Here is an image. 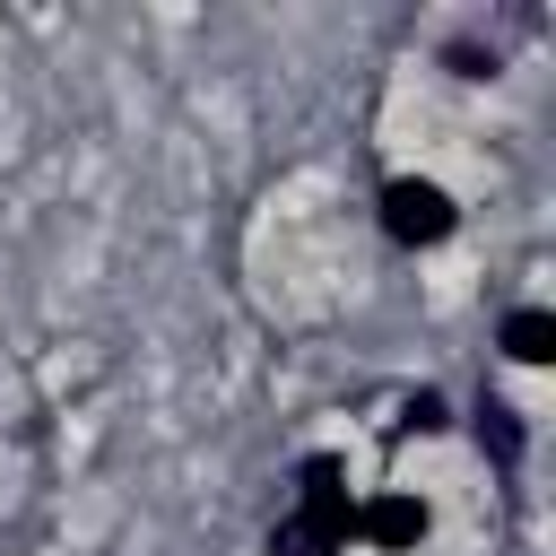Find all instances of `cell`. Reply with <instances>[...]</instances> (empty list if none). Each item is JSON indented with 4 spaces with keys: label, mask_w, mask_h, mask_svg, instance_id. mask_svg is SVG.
Returning a JSON list of instances; mask_svg holds the SVG:
<instances>
[{
    "label": "cell",
    "mask_w": 556,
    "mask_h": 556,
    "mask_svg": "<svg viewBox=\"0 0 556 556\" xmlns=\"http://www.w3.org/2000/svg\"><path fill=\"white\" fill-rule=\"evenodd\" d=\"M443 61H452V78H495V52H478V43H443Z\"/></svg>",
    "instance_id": "cell-7"
},
{
    "label": "cell",
    "mask_w": 556,
    "mask_h": 556,
    "mask_svg": "<svg viewBox=\"0 0 556 556\" xmlns=\"http://www.w3.org/2000/svg\"><path fill=\"white\" fill-rule=\"evenodd\" d=\"M348 539H356L348 460L339 452H304L295 460V513L269 530V556H348Z\"/></svg>",
    "instance_id": "cell-1"
},
{
    "label": "cell",
    "mask_w": 556,
    "mask_h": 556,
    "mask_svg": "<svg viewBox=\"0 0 556 556\" xmlns=\"http://www.w3.org/2000/svg\"><path fill=\"white\" fill-rule=\"evenodd\" d=\"M495 348H504L513 365H547V356H556V313H547V304H513L504 330H495Z\"/></svg>",
    "instance_id": "cell-3"
},
{
    "label": "cell",
    "mask_w": 556,
    "mask_h": 556,
    "mask_svg": "<svg viewBox=\"0 0 556 556\" xmlns=\"http://www.w3.org/2000/svg\"><path fill=\"white\" fill-rule=\"evenodd\" d=\"M374 217H382V235H391L400 252H434V243H452V226H460L452 191L426 182V174H391V182L374 191Z\"/></svg>",
    "instance_id": "cell-2"
},
{
    "label": "cell",
    "mask_w": 556,
    "mask_h": 556,
    "mask_svg": "<svg viewBox=\"0 0 556 556\" xmlns=\"http://www.w3.org/2000/svg\"><path fill=\"white\" fill-rule=\"evenodd\" d=\"M400 426H417V434H434V426H452V400H443V391H417Z\"/></svg>",
    "instance_id": "cell-6"
},
{
    "label": "cell",
    "mask_w": 556,
    "mask_h": 556,
    "mask_svg": "<svg viewBox=\"0 0 556 556\" xmlns=\"http://www.w3.org/2000/svg\"><path fill=\"white\" fill-rule=\"evenodd\" d=\"M356 530H365L374 547H417V539H426V504L382 495V504H365V513H356Z\"/></svg>",
    "instance_id": "cell-5"
},
{
    "label": "cell",
    "mask_w": 556,
    "mask_h": 556,
    "mask_svg": "<svg viewBox=\"0 0 556 556\" xmlns=\"http://www.w3.org/2000/svg\"><path fill=\"white\" fill-rule=\"evenodd\" d=\"M478 452L495 460V478H521V417H513L495 391L478 400Z\"/></svg>",
    "instance_id": "cell-4"
}]
</instances>
